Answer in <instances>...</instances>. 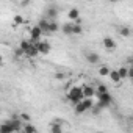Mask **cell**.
Instances as JSON below:
<instances>
[{"label": "cell", "instance_id": "obj_27", "mask_svg": "<svg viewBox=\"0 0 133 133\" xmlns=\"http://www.w3.org/2000/svg\"><path fill=\"white\" fill-rule=\"evenodd\" d=\"M30 3V0H22V6H27Z\"/></svg>", "mask_w": 133, "mask_h": 133}, {"label": "cell", "instance_id": "obj_20", "mask_svg": "<svg viewBox=\"0 0 133 133\" xmlns=\"http://www.w3.org/2000/svg\"><path fill=\"white\" fill-rule=\"evenodd\" d=\"M130 33H131V30H130L128 27H121V28H119V35L124 36V38H128Z\"/></svg>", "mask_w": 133, "mask_h": 133}, {"label": "cell", "instance_id": "obj_21", "mask_svg": "<svg viewBox=\"0 0 133 133\" xmlns=\"http://www.w3.org/2000/svg\"><path fill=\"white\" fill-rule=\"evenodd\" d=\"M108 72H110L108 66H100V68H99V75L100 77H108Z\"/></svg>", "mask_w": 133, "mask_h": 133}, {"label": "cell", "instance_id": "obj_19", "mask_svg": "<svg viewBox=\"0 0 133 133\" xmlns=\"http://www.w3.org/2000/svg\"><path fill=\"white\" fill-rule=\"evenodd\" d=\"M21 130H22V131H27V133H35V131H38V128H36L35 125H31V124H27V125H24Z\"/></svg>", "mask_w": 133, "mask_h": 133}, {"label": "cell", "instance_id": "obj_17", "mask_svg": "<svg viewBox=\"0 0 133 133\" xmlns=\"http://www.w3.org/2000/svg\"><path fill=\"white\" fill-rule=\"evenodd\" d=\"M72 35H83V25L72 22Z\"/></svg>", "mask_w": 133, "mask_h": 133}, {"label": "cell", "instance_id": "obj_24", "mask_svg": "<svg viewBox=\"0 0 133 133\" xmlns=\"http://www.w3.org/2000/svg\"><path fill=\"white\" fill-rule=\"evenodd\" d=\"M22 55H25V52H24V50H22L21 47H17V49L14 50V56H16V58H21Z\"/></svg>", "mask_w": 133, "mask_h": 133}, {"label": "cell", "instance_id": "obj_29", "mask_svg": "<svg viewBox=\"0 0 133 133\" xmlns=\"http://www.w3.org/2000/svg\"><path fill=\"white\" fill-rule=\"evenodd\" d=\"M110 3H116V2H119V0H108Z\"/></svg>", "mask_w": 133, "mask_h": 133}, {"label": "cell", "instance_id": "obj_14", "mask_svg": "<svg viewBox=\"0 0 133 133\" xmlns=\"http://www.w3.org/2000/svg\"><path fill=\"white\" fill-rule=\"evenodd\" d=\"M61 31H63V35H66V36L72 35V22H66V24L61 27Z\"/></svg>", "mask_w": 133, "mask_h": 133}, {"label": "cell", "instance_id": "obj_2", "mask_svg": "<svg viewBox=\"0 0 133 133\" xmlns=\"http://www.w3.org/2000/svg\"><path fill=\"white\" fill-rule=\"evenodd\" d=\"M83 99V94H82V86H72L69 91H68V100L71 103H77Z\"/></svg>", "mask_w": 133, "mask_h": 133}, {"label": "cell", "instance_id": "obj_12", "mask_svg": "<svg viewBox=\"0 0 133 133\" xmlns=\"http://www.w3.org/2000/svg\"><path fill=\"white\" fill-rule=\"evenodd\" d=\"M108 77H110V80L114 83V85H119L122 80H121V77H119V72H117V69H114V71H111L110 69V72H108Z\"/></svg>", "mask_w": 133, "mask_h": 133}, {"label": "cell", "instance_id": "obj_23", "mask_svg": "<svg viewBox=\"0 0 133 133\" xmlns=\"http://www.w3.org/2000/svg\"><path fill=\"white\" fill-rule=\"evenodd\" d=\"M30 44H31V41H27V39H22V41H21V44H19V47H21V49H22V50L25 52V50L28 49V45H30Z\"/></svg>", "mask_w": 133, "mask_h": 133}, {"label": "cell", "instance_id": "obj_28", "mask_svg": "<svg viewBox=\"0 0 133 133\" xmlns=\"http://www.w3.org/2000/svg\"><path fill=\"white\" fill-rule=\"evenodd\" d=\"M2 64H3V56H2V53H0V68H2Z\"/></svg>", "mask_w": 133, "mask_h": 133}, {"label": "cell", "instance_id": "obj_25", "mask_svg": "<svg viewBox=\"0 0 133 133\" xmlns=\"http://www.w3.org/2000/svg\"><path fill=\"white\" fill-rule=\"evenodd\" d=\"M108 91V88L105 86V85H99L97 88H96V92H107Z\"/></svg>", "mask_w": 133, "mask_h": 133}, {"label": "cell", "instance_id": "obj_30", "mask_svg": "<svg viewBox=\"0 0 133 133\" xmlns=\"http://www.w3.org/2000/svg\"><path fill=\"white\" fill-rule=\"evenodd\" d=\"M88 2H91V0H88Z\"/></svg>", "mask_w": 133, "mask_h": 133}, {"label": "cell", "instance_id": "obj_16", "mask_svg": "<svg viewBox=\"0 0 133 133\" xmlns=\"http://www.w3.org/2000/svg\"><path fill=\"white\" fill-rule=\"evenodd\" d=\"M58 30H59L58 22H56V21H50V22H49V33H56Z\"/></svg>", "mask_w": 133, "mask_h": 133}, {"label": "cell", "instance_id": "obj_26", "mask_svg": "<svg viewBox=\"0 0 133 133\" xmlns=\"http://www.w3.org/2000/svg\"><path fill=\"white\" fill-rule=\"evenodd\" d=\"M19 117H21L22 121H25V122H28V121H30V116H28V114H25V113H22Z\"/></svg>", "mask_w": 133, "mask_h": 133}, {"label": "cell", "instance_id": "obj_22", "mask_svg": "<svg viewBox=\"0 0 133 133\" xmlns=\"http://www.w3.org/2000/svg\"><path fill=\"white\" fill-rule=\"evenodd\" d=\"M13 21H14V25H16V27H17V25H22V24H24V17H22L21 14H16Z\"/></svg>", "mask_w": 133, "mask_h": 133}, {"label": "cell", "instance_id": "obj_1", "mask_svg": "<svg viewBox=\"0 0 133 133\" xmlns=\"http://www.w3.org/2000/svg\"><path fill=\"white\" fill-rule=\"evenodd\" d=\"M92 105H94L92 97H83L80 102H77V103H75V113H77V114H83L85 111L91 110V108H92Z\"/></svg>", "mask_w": 133, "mask_h": 133}, {"label": "cell", "instance_id": "obj_13", "mask_svg": "<svg viewBox=\"0 0 133 133\" xmlns=\"http://www.w3.org/2000/svg\"><path fill=\"white\" fill-rule=\"evenodd\" d=\"M50 131H52V133H61V131H63V127H61V119H55L53 125L50 127Z\"/></svg>", "mask_w": 133, "mask_h": 133}, {"label": "cell", "instance_id": "obj_10", "mask_svg": "<svg viewBox=\"0 0 133 133\" xmlns=\"http://www.w3.org/2000/svg\"><path fill=\"white\" fill-rule=\"evenodd\" d=\"M86 61H88L89 64H97V63L100 61V56H99V53H96V52H88V53H86Z\"/></svg>", "mask_w": 133, "mask_h": 133}, {"label": "cell", "instance_id": "obj_3", "mask_svg": "<svg viewBox=\"0 0 133 133\" xmlns=\"http://www.w3.org/2000/svg\"><path fill=\"white\" fill-rule=\"evenodd\" d=\"M96 97H97V100H99V107L100 108H105V107H110L111 105V102H113V99H111V94H110V91H107V92H96L94 94Z\"/></svg>", "mask_w": 133, "mask_h": 133}, {"label": "cell", "instance_id": "obj_11", "mask_svg": "<svg viewBox=\"0 0 133 133\" xmlns=\"http://www.w3.org/2000/svg\"><path fill=\"white\" fill-rule=\"evenodd\" d=\"M103 47H105L107 50H114V49H116V41H114L113 38L107 36V38H103Z\"/></svg>", "mask_w": 133, "mask_h": 133}, {"label": "cell", "instance_id": "obj_7", "mask_svg": "<svg viewBox=\"0 0 133 133\" xmlns=\"http://www.w3.org/2000/svg\"><path fill=\"white\" fill-rule=\"evenodd\" d=\"M82 94H83V97H94L96 88L91 86V85H83L82 86Z\"/></svg>", "mask_w": 133, "mask_h": 133}, {"label": "cell", "instance_id": "obj_8", "mask_svg": "<svg viewBox=\"0 0 133 133\" xmlns=\"http://www.w3.org/2000/svg\"><path fill=\"white\" fill-rule=\"evenodd\" d=\"M25 55H27L28 58H36V56L39 55V52H38V47H36V44H35V42H31V44L28 45V49L25 50Z\"/></svg>", "mask_w": 133, "mask_h": 133}, {"label": "cell", "instance_id": "obj_4", "mask_svg": "<svg viewBox=\"0 0 133 133\" xmlns=\"http://www.w3.org/2000/svg\"><path fill=\"white\" fill-rule=\"evenodd\" d=\"M44 17H45L47 21H55V19L58 17V8H56V6H49V8H45Z\"/></svg>", "mask_w": 133, "mask_h": 133}, {"label": "cell", "instance_id": "obj_6", "mask_svg": "<svg viewBox=\"0 0 133 133\" xmlns=\"http://www.w3.org/2000/svg\"><path fill=\"white\" fill-rule=\"evenodd\" d=\"M41 35H42V31H41V28L38 25L31 27V30H30V41L31 42H38L39 38H41Z\"/></svg>", "mask_w": 133, "mask_h": 133}, {"label": "cell", "instance_id": "obj_18", "mask_svg": "<svg viewBox=\"0 0 133 133\" xmlns=\"http://www.w3.org/2000/svg\"><path fill=\"white\" fill-rule=\"evenodd\" d=\"M68 17H69L71 21H75L77 17H80V11H78L77 8H72V10L68 13Z\"/></svg>", "mask_w": 133, "mask_h": 133}, {"label": "cell", "instance_id": "obj_9", "mask_svg": "<svg viewBox=\"0 0 133 133\" xmlns=\"http://www.w3.org/2000/svg\"><path fill=\"white\" fill-rule=\"evenodd\" d=\"M49 22H50V21H47L45 17H42V19L38 21V27L41 28L42 35H50V33H49Z\"/></svg>", "mask_w": 133, "mask_h": 133}, {"label": "cell", "instance_id": "obj_15", "mask_svg": "<svg viewBox=\"0 0 133 133\" xmlns=\"http://www.w3.org/2000/svg\"><path fill=\"white\" fill-rule=\"evenodd\" d=\"M117 72H119V77H121V80H124V78H128V66H121V68L117 69Z\"/></svg>", "mask_w": 133, "mask_h": 133}, {"label": "cell", "instance_id": "obj_5", "mask_svg": "<svg viewBox=\"0 0 133 133\" xmlns=\"http://www.w3.org/2000/svg\"><path fill=\"white\" fill-rule=\"evenodd\" d=\"M36 44V47H38V52H39V55H49L50 53V44L45 41H38V42H35Z\"/></svg>", "mask_w": 133, "mask_h": 133}]
</instances>
